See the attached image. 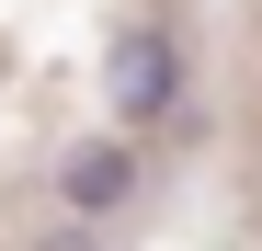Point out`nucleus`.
<instances>
[{"label": "nucleus", "mask_w": 262, "mask_h": 251, "mask_svg": "<svg viewBox=\"0 0 262 251\" xmlns=\"http://www.w3.org/2000/svg\"><path fill=\"white\" fill-rule=\"evenodd\" d=\"M103 103H114V126H160L171 103H183V46H171L160 23H114V46H103Z\"/></svg>", "instance_id": "nucleus-1"}, {"label": "nucleus", "mask_w": 262, "mask_h": 251, "mask_svg": "<svg viewBox=\"0 0 262 251\" xmlns=\"http://www.w3.org/2000/svg\"><path fill=\"white\" fill-rule=\"evenodd\" d=\"M57 194H69V217H80V228L114 217V205L137 194V149H125V137H80V149L57 160Z\"/></svg>", "instance_id": "nucleus-2"}, {"label": "nucleus", "mask_w": 262, "mask_h": 251, "mask_svg": "<svg viewBox=\"0 0 262 251\" xmlns=\"http://www.w3.org/2000/svg\"><path fill=\"white\" fill-rule=\"evenodd\" d=\"M46 251H92V228H57V240H46Z\"/></svg>", "instance_id": "nucleus-3"}]
</instances>
